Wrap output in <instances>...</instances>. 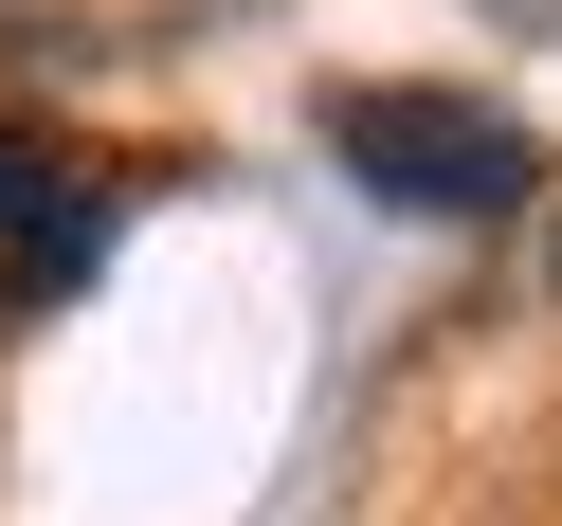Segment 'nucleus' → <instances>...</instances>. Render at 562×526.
I'll use <instances>...</instances> for the list:
<instances>
[{"label": "nucleus", "instance_id": "7ed1b4c3", "mask_svg": "<svg viewBox=\"0 0 562 526\" xmlns=\"http://www.w3.org/2000/svg\"><path fill=\"white\" fill-rule=\"evenodd\" d=\"M544 291H562V219H544Z\"/></svg>", "mask_w": 562, "mask_h": 526}, {"label": "nucleus", "instance_id": "f257e3e1", "mask_svg": "<svg viewBox=\"0 0 562 526\" xmlns=\"http://www.w3.org/2000/svg\"><path fill=\"white\" fill-rule=\"evenodd\" d=\"M327 164L381 219H526V182H544V146L490 91H327Z\"/></svg>", "mask_w": 562, "mask_h": 526}, {"label": "nucleus", "instance_id": "f03ea898", "mask_svg": "<svg viewBox=\"0 0 562 526\" xmlns=\"http://www.w3.org/2000/svg\"><path fill=\"white\" fill-rule=\"evenodd\" d=\"M91 255H110V182L37 127H0V291H74Z\"/></svg>", "mask_w": 562, "mask_h": 526}]
</instances>
